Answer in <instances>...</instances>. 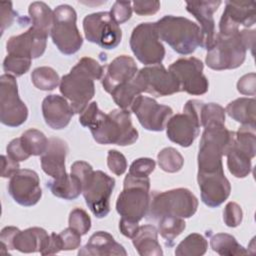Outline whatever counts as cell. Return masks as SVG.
I'll list each match as a JSON object with an SVG mask.
<instances>
[{"mask_svg":"<svg viewBox=\"0 0 256 256\" xmlns=\"http://www.w3.org/2000/svg\"><path fill=\"white\" fill-rule=\"evenodd\" d=\"M93 171L94 170L92 166L85 161H76L71 166V174L80 180L82 186L88 177L93 173Z\"/></svg>","mask_w":256,"mask_h":256,"instance_id":"db71d44e","label":"cell"},{"mask_svg":"<svg viewBox=\"0 0 256 256\" xmlns=\"http://www.w3.org/2000/svg\"><path fill=\"white\" fill-rule=\"evenodd\" d=\"M19 231L17 227L14 226H7L4 227L0 233V241L2 245V249L13 250V239L16 233Z\"/></svg>","mask_w":256,"mask_h":256,"instance_id":"11a10c76","label":"cell"},{"mask_svg":"<svg viewBox=\"0 0 256 256\" xmlns=\"http://www.w3.org/2000/svg\"><path fill=\"white\" fill-rule=\"evenodd\" d=\"M201 126L225 124V109L217 103H203L201 108Z\"/></svg>","mask_w":256,"mask_h":256,"instance_id":"ab89813d","label":"cell"},{"mask_svg":"<svg viewBox=\"0 0 256 256\" xmlns=\"http://www.w3.org/2000/svg\"><path fill=\"white\" fill-rule=\"evenodd\" d=\"M226 156L228 170L233 176L236 178H245L250 174L252 170V158L247 153L237 148L234 143Z\"/></svg>","mask_w":256,"mask_h":256,"instance_id":"1f68e13d","label":"cell"},{"mask_svg":"<svg viewBox=\"0 0 256 256\" xmlns=\"http://www.w3.org/2000/svg\"><path fill=\"white\" fill-rule=\"evenodd\" d=\"M133 245L141 256H162L163 251L158 242V231L153 225L140 226L132 238Z\"/></svg>","mask_w":256,"mask_h":256,"instance_id":"484cf974","label":"cell"},{"mask_svg":"<svg viewBox=\"0 0 256 256\" xmlns=\"http://www.w3.org/2000/svg\"><path fill=\"white\" fill-rule=\"evenodd\" d=\"M103 66L93 58L83 57L60 80L61 94L70 101L75 113L80 114L95 95L94 80L102 79Z\"/></svg>","mask_w":256,"mask_h":256,"instance_id":"7a4b0ae2","label":"cell"},{"mask_svg":"<svg viewBox=\"0 0 256 256\" xmlns=\"http://www.w3.org/2000/svg\"><path fill=\"white\" fill-rule=\"evenodd\" d=\"M254 1H226L225 9L219 22L220 35H232L240 31V26L245 29L255 24Z\"/></svg>","mask_w":256,"mask_h":256,"instance_id":"e0dca14e","label":"cell"},{"mask_svg":"<svg viewBox=\"0 0 256 256\" xmlns=\"http://www.w3.org/2000/svg\"><path fill=\"white\" fill-rule=\"evenodd\" d=\"M158 232L166 242H172L186 228L184 218L164 216L158 219Z\"/></svg>","mask_w":256,"mask_h":256,"instance_id":"8d00e7d4","label":"cell"},{"mask_svg":"<svg viewBox=\"0 0 256 256\" xmlns=\"http://www.w3.org/2000/svg\"><path fill=\"white\" fill-rule=\"evenodd\" d=\"M235 132L228 130L225 124H211L204 127L198 152V173H224L222 157L233 146Z\"/></svg>","mask_w":256,"mask_h":256,"instance_id":"277c9868","label":"cell"},{"mask_svg":"<svg viewBox=\"0 0 256 256\" xmlns=\"http://www.w3.org/2000/svg\"><path fill=\"white\" fill-rule=\"evenodd\" d=\"M198 208V199L186 188H177L164 192L151 193L147 212L148 219H159L164 216L180 218L192 217Z\"/></svg>","mask_w":256,"mask_h":256,"instance_id":"52a82bcc","label":"cell"},{"mask_svg":"<svg viewBox=\"0 0 256 256\" xmlns=\"http://www.w3.org/2000/svg\"><path fill=\"white\" fill-rule=\"evenodd\" d=\"M85 38L101 48H116L122 39V31L110 12H97L87 15L83 20Z\"/></svg>","mask_w":256,"mask_h":256,"instance_id":"7c38bea8","label":"cell"},{"mask_svg":"<svg viewBox=\"0 0 256 256\" xmlns=\"http://www.w3.org/2000/svg\"><path fill=\"white\" fill-rule=\"evenodd\" d=\"M204 65L195 57L180 58L169 66V71L179 83L180 91L190 95H202L208 91L209 82L203 74Z\"/></svg>","mask_w":256,"mask_h":256,"instance_id":"5bb4252c","label":"cell"},{"mask_svg":"<svg viewBox=\"0 0 256 256\" xmlns=\"http://www.w3.org/2000/svg\"><path fill=\"white\" fill-rule=\"evenodd\" d=\"M0 8H1V34H3L5 29L11 26L17 14L13 10L12 2L10 1L1 2Z\"/></svg>","mask_w":256,"mask_h":256,"instance_id":"f5cc1de1","label":"cell"},{"mask_svg":"<svg viewBox=\"0 0 256 256\" xmlns=\"http://www.w3.org/2000/svg\"><path fill=\"white\" fill-rule=\"evenodd\" d=\"M63 250V244L62 240L59 234H56L55 232L51 233L48 238L46 239L43 247L40 250V254L42 255H52L56 254Z\"/></svg>","mask_w":256,"mask_h":256,"instance_id":"681fc988","label":"cell"},{"mask_svg":"<svg viewBox=\"0 0 256 256\" xmlns=\"http://www.w3.org/2000/svg\"><path fill=\"white\" fill-rule=\"evenodd\" d=\"M202 202L210 207L220 206L230 195L231 185L224 173L197 174Z\"/></svg>","mask_w":256,"mask_h":256,"instance_id":"44dd1931","label":"cell"},{"mask_svg":"<svg viewBox=\"0 0 256 256\" xmlns=\"http://www.w3.org/2000/svg\"><path fill=\"white\" fill-rule=\"evenodd\" d=\"M8 192L21 206L30 207L39 202L42 196L38 174L30 169H19L11 177Z\"/></svg>","mask_w":256,"mask_h":256,"instance_id":"2e32d148","label":"cell"},{"mask_svg":"<svg viewBox=\"0 0 256 256\" xmlns=\"http://www.w3.org/2000/svg\"><path fill=\"white\" fill-rule=\"evenodd\" d=\"M132 5L135 13L142 16L153 15L160 9L159 1H134Z\"/></svg>","mask_w":256,"mask_h":256,"instance_id":"816d5d0a","label":"cell"},{"mask_svg":"<svg viewBox=\"0 0 256 256\" xmlns=\"http://www.w3.org/2000/svg\"><path fill=\"white\" fill-rule=\"evenodd\" d=\"M107 165L110 171L117 176L124 174L127 169V161L125 156L114 149L108 151Z\"/></svg>","mask_w":256,"mask_h":256,"instance_id":"bcb514c9","label":"cell"},{"mask_svg":"<svg viewBox=\"0 0 256 256\" xmlns=\"http://www.w3.org/2000/svg\"><path fill=\"white\" fill-rule=\"evenodd\" d=\"M31 80L36 88L43 91H51L60 85L58 73L48 66L35 68L31 73Z\"/></svg>","mask_w":256,"mask_h":256,"instance_id":"e575fe53","label":"cell"},{"mask_svg":"<svg viewBox=\"0 0 256 256\" xmlns=\"http://www.w3.org/2000/svg\"><path fill=\"white\" fill-rule=\"evenodd\" d=\"M53 14V26L50 33L53 43L65 55L78 52L83 45V38L76 25V11L70 5L62 4L55 8Z\"/></svg>","mask_w":256,"mask_h":256,"instance_id":"ba28073f","label":"cell"},{"mask_svg":"<svg viewBox=\"0 0 256 256\" xmlns=\"http://www.w3.org/2000/svg\"><path fill=\"white\" fill-rule=\"evenodd\" d=\"M255 30L242 29L232 35H220L208 50L205 62L213 70H228L240 67L246 58L247 50L253 52Z\"/></svg>","mask_w":256,"mask_h":256,"instance_id":"3957f363","label":"cell"},{"mask_svg":"<svg viewBox=\"0 0 256 256\" xmlns=\"http://www.w3.org/2000/svg\"><path fill=\"white\" fill-rule=\"evenodd\" d=\"M150 179L127 174L123 191L119 194L116 202V210L121 218L138 222L148 212L150 204Z\"/></svg>","mask_w":256,"mask_h":256,"instance_id":"8992f818","label":"cell"},{"mask_svg":"<svg viewBox=\"0 0 256 256\" xmlns=\"http://www.w3.org/2000/svg\"><path fill=\"white\" fill-rule=\"evenodd\" d=\"M31 59L7 54L3 61V70L6 74H12L19 77L28 72L31 66Z\"/></svg>","mask_w":256,"mask_h":256,"instance_id":"60d3db41","label":"cell"},{"mask_svg":"<svg viewBox=\"0 0 256 256\" xmlns=\"http://www.w3.org/2000/svg\"><path fill=\"white\" fill-rule=\"evenodd\" d=\"M48 236L46 230L40 227H31L23 231L19 230L13 239V249L22 253L40 252Z\"/></svg>","mask_w":256,"mask_h":256,"instance_id":"4316f807","label":"cell"},{"mask_svg":"<svg viewBox=\"0 0 256 256\" xmlns=\"http://www.w3.org/2000/svg\"><path fill=\"white\" fill-rule=\"evenodd\" d=\"M79 122L90 129L94 140L99 144L127 146L138 139V131L131 121L129 110L114 109L109 113L102 112L93 101L80 113Z\"/></svg>","mask_w":256,"mask_h":256,"instance_id":"6da1fadb","label":"cell"},{"mask_svg":"<svg viewBox=\"0 0 256 256\" xmlns=\"http://www.w3.org/2000/svg\"><path fill=\"white\" fill-rule=\"evenodd\" d=\"M47 187L54 196L65 200L76 199L82 193L80 180L72 174H67L65 177L58 180L52 179L48 181Z\"/></svg>","mask_w":256,"mask_h":256,"instance_id":"f546056e","label":"cell"},{"mask_svg":"<svg viewBox=\"0 0 256 256\" xmlns=\"http://www.w3.org/2000/svg\"><path fill=\"white\" fill-rule=\"evenodd\" d=\"M20 139L25 150L30 156L42 155L45 152L49 141L43 132L33 128L26 130L21 135Z\"/></svg>","mask_w":256,"mask_h":256,"instance_id":"d590c367","label":"cell"},{"mask_svg":"<svg viewBox=\"0 0 256 256\" xmlns=\"http://www.w3.org/2000/svg\"><path fill=\"white\" fill-rule=\"evenodd\" d=\"M130 48L136 58L145 65L161 64L165 48L160 41L155 22L137 25L130 36Z\"/></svg>","mask_w":256,"mask_h":256,"instance_id":"30bf717a","label":"cell"},{"mask_svg":"<svg viewBox=\"0 0 256 256\" xmlns=\"http://www.w3.org/2000/svg\"><path fill=\"white\" fill-rule=\"evenodd\" d=\"M69 147L67 143L57 137H51L45 152L41 155L42 170L53 179L58 180L67 175L65 169V160Z\"/></svg>","mask_w":256,"mask_h":256,"instance_id":"603a6c76","label":"cell"},{"mask_svg":"<svg viewBox=\"0 0 256 256\" xmlns=\"http://www.w3.org/2000/svg\"><path fill=\"white\" fill-rule=\"evenodd\" d=\"M157 160L159 167L168 173H176L180 171L184 165L183 156L173 147L162 149L157 155Z\"/></svg>","mask_w":256,"mask_h":256,"instance_id":"f35d334b","label":"cell"},{"mask_svg":"<svg viewBox=\"0 0 256 256\" xmlns=\"http://www.w3.org/2000/svg\"><path fill=\"white\" fill-rule=\"evenodd\" d=\"M28 118V108L20 99L16 79L11 74L0 77V121L8 127H18Z\"/></svg>","mask_w":256,"mask_h":256,"instance_id":"4fadbf2b","label":"cell"},{"mask_svg":"<svg viewBox=\"0 0 256 256\" xmlns=\"http://www.w3.org/2000/svg\"><path fill=\"white\" fill-rule=\"evenodd\" d=\"M143 92H145L144 83L138 74H136L130 81L118 85L110 94L120 109L128 110L136 97Z\"/></svg>","mask_w":256,"mask_h":256,"instance_id":"83f0119b","label":"cell"},{"mask_svg":"<svg viewBox=\"0 0 256 256\" xmlns=\"http://www.w3.org/2000/svg\"><path fill=\"white\" fill-rule=\"evenodd\" d=\"M208 248L207 240L198 233L189 234L182 240L175 249L177 256H201L206 253Z\"/></svg>","mask_w":256,"mask_h":256,"instance_id":"836d02e7","label":"cell"},{"mask_svg":"<svg viewBox=\"0 0 256 256\" xmlns=\"http://www.w3.org/2000/svg\"><path fill=\"white\" fill-rule=\"evenodd\" d=\"M139 227L140 226H139L138 222L127 220V219H124V218H121L120 221H119L120 232L124 236H126L128 238H131V239L135 236V234L137 233Z\"/></svg>","mask_w":256,"mask_h":256,"instance_id":"6f0895ef","label":"cell"},{"mask_svg":"<svg viewBox=\"0 0 256 256\" xmlns=\"http://www.w3.org/2000/svg\"><path fill=\"white\" fill-rule=\"evenodd\" d=\"M156 163L151 158H138L132 162L129 174L138 177H148L155 169Z\"/></svg>","mask_w":256,"mask_h":256,"instance_id":"ee69618b","label":"cell"},{"mask_svg":"<svg viewBox=\"0 0 256 256\" xmlns=\"http://www.w3.org/2000/svg\"><path fill=\"white\" fill-rule=\"evenodd\" d=\"M131 4L132 2L130 1H116L113 4L110 10V14L118 25L125 23L131 18L133 9Z\"/></svg>","mask_w":256,"mask_h":256,"instance_id":"f6af8a7d","label":"cell"},{"mask_svg":"<svg viewBox=\"0 0 256 256\" xmlns=\"http://www.w3.org/2000/svg\"><path fill=\"white\" fill-rule=\"evenodd\" d=\"M115 187V179L97 170L88 177L82 186L86 205L97 218H104L110 212V197Z\"/></svg>","mask_w":256,"mask_h":256,"instance_id":"8fae6325","label":"cell"},{"mask_svg":"<svg viewBox=\"0 0 256 256\" xmlns=\"http://www.w3.org/2000/svg\"><path fill=\"white\" fill-rule=\"evenodd\" d=\"M203 101L188 100L183 108V113L172 116L166 124V134L170 141L189 147L198 137L201 127V108Z\"/></svg>","mask_w":256,"mask_h":256,"instance_id":"9c48e42d","label":"cell"},{"mask_svg":"<svg viewBox=\"0 0 256 256\" xmlns=\"http://www.w3.org/2000/svg\"><path fill=\"white\" fill-rule=\"evenodd\" d=\"M32 20V27L49 36L53 26L54 14L51 8L44 2H32L28 8Z\"/></svg>","mask_w":256,"mask_h":256,"instance_id":"4dcf8cb0","label":"cell"},{"mask_svg":"<svg viewBox=\"0 0 256 256\" xmlns=\"http://www.w3.org/2000/svg\"><path fill=\"white\" fill-rule=\"evenodd\" d=\"M210 245L214 252L222 256L245 255L248 251L241 246L234 236L227 233H217L210 238Z\"/></svg>","mask_w":256,"mask_h":256,"instance_id":"d6a6232c","label":"cell"},{"mask_svg":"<svg viewBox=\"0 0 256 256\" xmlns=\"http://www.w3.org/2000/svg\"><path fill=\"white\" fill-rule=\"evenodd\" d=\"M243 218V212L236 202H228L223 211L224 223L231 228L237 227L241 224Z\"/></svg>","mask_w":256,"mask_h":256,"instance_id":"7bdbcfd3","label":"cell"},{"mask_svg":"<svg viewBox=\"0 0 256 256\" xmlns=\"http://www.w3.org/2000/svg\"><path fill=\"white\" fill-rule=\"evenodd\" d=\"M78 255L85 256H104L117 255L126 256L127 252L124 247L117 243L113 236L105 231L94 233L84 247L78 251Z\"/></svg>","mask_w":256,"mask_h":256,"instance_id":"d4e9b609","label":"cell"},{"mask_svg":"<svg viewBox=\"0 0 256 256\" xmlns=\"http://www.w3.org/2000/svg\"><path fill=\"white\" fill-rule=\"evenodd\" d=\"M48 36L32 26L24 33L12 36L6 43L8 54L35 59L41 57L46 49Z\"/></svg>","mask_w":256,"mask_h":256,"instance_id":"ffe728a7","label":"cell"},{"mask_svg":"<svg viewBox=\"0 0 256 256\" xmlns=\"http://www.w3.org/2000/svg\"><path fill=\"white\" fill-rule=\"evenodd\" d=\"M42 114L50 128L60 130L70 123L74 111L65 97L51 94L42 102Z\"/></svg>","mask_w":256,"mask_h":256,"instance_id":"cb8c5ba5","label":"cell"},{"mask_svg":"<svg viewBox=\"0 0 256 256\" xmlns=\"http://www.w3.org/2000/svg\"><path fill=\"white\" fill-rule=\"evenodd\" d=\"M137 72L138 68L134 59L127 55H120L104 69L102 86L107 93H111L118 85L133 79Z\"/></svg>","mask_w":256,"mask_h":256,"instance_id":"7402d4cb","label":"cell"},{"mask_svg":"<svg viewBox=\"0 0 256 256\" xmlns=\"http://www.w3.org/2000/svg\"><path fill=\"white\" fill-rule=\"evenodd\" d=\"M62 244H63V250L69 251V250H75L80 247L81 244V234H79L77 231L72 229L71 227H68L64 229L60 234Z\"/></svg>","mask_w":256,"mask_h":256,"instance_id":"7dc6e473","label":"cell"},{"mask_svg":"<svg viewBox=\"0 0 256 256\" xmlns=\"http://www.w3.org/2000/svg\"><path fill=\"white\" fill-rule=\"evenodd\" d=\"M6 151H7V156H9L11 159L17 162L25 161L30 157V155L25 150L20 138H15L12 141H10V143L6 148Z\"/></svg>","mask_w":256,"mask_h":256,"instance_id":"c3c4849f","label":"cell"},{"mask_svg":"<svg viewBox=\"0 0 256 256\" xmlns=\"http://www.w3.org/2000/svg\"><path fill=\"white\" fill-rule=\"evenodd\" d=\"M234 145L254 158L256 153V133L255 125H242L235 132Z\"/></svg>","mask_w":256,"mask_h":256,"instance_id":"74e56055","label":"cell"},{"mask_svg":"<svg viewBox=\"0 0 256 256\" xmlns=\"http://www.w3.org/2000/svg\"><path fill=\"white\" fill-rule=\"evenodd\" d=\"M1 163H2L1 176L3 178L11 177L17 170H19V162L11 159L9 156L2 155Z\"/></svg>","mask_w":256,"mask_h":256,"instance_id":"9f6ffc18","label":"cell"},{"mask_svg":"<svg viewBox=\"0 0 256 256\" xmlns=\"http://www.w3.org/2000/svg\"><path fill=\"white\" fill-rule=\"evenodd\" d=\"M131 111L136 115L143 128L149 131H162L173 114L171 107L159 104L155 99L139 95L133 101Z\"/></svg>","mask_w":256,"mask_h":256,"instance_id":"9a60e30c","label":"cell"},{"mask_svg":"<svg viewBox=\"0 0 256 256\" xmlns=\"http://www.w3.org/2000/svg\"><path fill=\"white\" fill-rule=\"evenodd\" d=\"M160 40L181 55L192 54L200 46V28L191 20L166 15L155 22Z\"/></svg>","mask_w":256,"mask_h":256,"instance_id":"5b68a950","label":"cell"},{"mask_svg":"<svg viewBox=\"0 0 256 256\" xmlns=\"http://www.w3.org/2000/svg\"><path fill=\"white\" fill-rule=\"evenodd\" d=\"M69 227L77 231L81 235L87 234L91 228V219L85 210L75 208L69 214Z\"/></svg>","mask_w":256,"mask_h":256,"instance_id":"b9f144b4","label":"cell"},{"mask_svg":"<svg viewBox=\"0 0 256 256\" xmlns=\"http://www.w3.org/2000/svg\"><path fill=\"white\" fill-rule=\"evenodd\" d=\"M219 0L187 2L186 9L200 24V46L207 51L212 48L216 40L215 21L213 14L221 5Z\"/></svg>","mask_w":256,"mask_h":256,"instance_id":"d6986e66","label":"cell"},{"mask_svg":"<svg viewBox=\"0 0 256 256\" xmlns=\"http://www.w3.org/2000/svg\"><path fill=\"white\" fill-rule=\"evenodd\" d=\"M255 98L241 97L230 102L225 113L242 125H255Z\"/></svg>","mask_w":256,"mask_h":256,"instance_id":"f1b7e54d","label":"cell"},{"mask_svg":"<svg viewBox=\"0 0 256 256\" xmlns=\"http://www.w3.org/2000/svg\"><path fill=\"white\" fill-rule=\"evenodd\" d=\"M137 74L144 83L145 92L152 96L162 97L181 92L175 76L162 64L144 67Z\"/></svg>","mask_w":256,"mask_h":256,"instance_id":"ac0fdd59","label":"cell"},{"mask_svg":"<svg viewBox=\"0 0 256 256\" xmlns=\"http://www.w3.org/2000/svg\"><path fill=\"white\" fill-rule=\"evenodd\" d=\"M256 76L255 73H249L242 76L237 82V90L243 95H255Z\"/></svg>","mask_w":256,"mask_h":256,"instance_id":"f907efd6","label":"cell"}]
</instances>
